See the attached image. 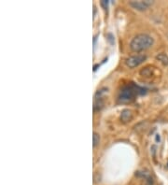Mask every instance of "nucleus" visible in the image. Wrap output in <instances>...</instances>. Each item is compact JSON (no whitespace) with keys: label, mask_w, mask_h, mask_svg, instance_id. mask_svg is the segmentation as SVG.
<instances>
[{"label":"nucleus","mask_w":168,"mask_h":185,"mask_svg":"<svg viewBox=\"0 0 168 185\" xmlns=\"http://www.w3.org/2000/svg\"><path fill=\"white\" fill-rule=\"evenodd\" d=\"M107 5H108V1H101V6L104 9H107Z\"/></svg>","instance_id":"nucleus-8"},{"label":"nucleus","mask_w":168,"mask_h":185,"mask_svg":"<svg viewBox=\"0 0 168 185\" xmlns=\"http://www.w3.org/2000/svg\"><path fill=\"white\" fill-rule=\"evenodd\" d=\"M156 59L163 66H168V56L165 53H160L156 56Z\"/></svg>","instance_id":"nucleus-6"},{"label":"nucleus","mask_w":168,"mask_h":185,"mask_svg":"<svg viewBox=\"0 0 168 185\" xmlns=\"http://www.w3.org/2000/svg\"><path fill=\"white\" fill-rule=\"evenodd\" d=\"M129 4L131 7H133L134 9L137 11H145L148 7H150L153 4V2L149 1V0H147V1H131Z\"/></svg>","instance_id":"nucleus-4"},{"label":"nucleus","mask_w":168,"mask_h":185,"mask_svg":"<svg viewBox=\"0 0 168 185\" xmlns=\"http://www.w3.org/2000/svg\"><path fill=\"white\" fill-rule=\"evenodd\" d=\"M133 119V113L131 110L129 109H124L122 110L121 114H120V120L123 122V123H128L130 122L131 120Z\"/></svg>","instance_id":"nucleus-5"},{"label":"nucleus","mask_w":168,"mask_h":185,"mask_svg":"<svg viewBox=\"0 0 168 185\" xmlns=\"http://www.w3.org/2000/svg\"><path fill=\"white\" fill-rule=\"evenodd\" d=\"M153 43L154 40L152 37L147 34H139L132 39L130 43V48L133 52L139 53L150 48L153 45Z\"/></svg>","instance_id":"nucleus-1"},{"label":"nucleus","mask_w":168,"mask_h":185,"mask_svg":"<svg viewBox=\"0 0 168 185\" xmlns=\"http://www.w3.org/2000/svg\"><path fill=\"white\" fill-rule=\"evenodd\" d=\"M138 87L135 85H128L122 89L120 95V100L121 102H130L134 100V95L137 94V89Z\"/></svg>","instance_id":"nucleus-2"},{"label":"nucleus","mask_w":168,"mask_h":185,"mask_svg":"<svg viewBox=\"0 0 168 185\" xmlns=\"http://www.w3.org/2000/svg\"><path fill=\"white\" fill-rule=\"evenodd\" d=\"M99 141H100V136H99V135L97 134V133H93V147H95V146H97L98 145V143H99Z\"/></svg>","instance_id":"nucleus-7"},{"label":"nucleus","mask_w":168,"mask_h":185,"mask_svg":"<svg viewBox=\"0 0 168 185\" xmlns=\"http://www.w3.org/2000/svg\"><path fill=\"white\" fill-rule=\"evenodd\" d=\"M147 59V56L144 54H137V55H134L129 57L126 60V65L130 67V68H134L138 67L139 65H141L145 60Z\"/></svg>","instance_id":"nucleus-3"}]
</instances>
